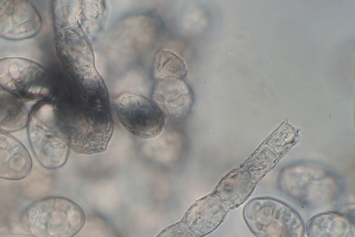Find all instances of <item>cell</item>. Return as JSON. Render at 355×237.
<instances>
[{
    "instance_id": "cell-1",
    "label": "cell",
    "mask_w": 355,
    "mask_h": 237,
    "mask_svg": "<svg viewBox=\"0 0 355 237\" xmlns=\"http://www.w3.org/2000/svg\"><path fill=\"white\" fill-rule=\"evenodd\" d=\"M71 76L75 91L53 102L58 127L75 152H101L106 150L113 130L105 86L96 69Z\"/></svg>"
},
{
    "instance_id": "cell-2",
    "label": "cell",
    "mask_w": 355,
    "mask_h": 237,
    "mask_svg": "<svg viewBox=\"0 0 355 237\" xmlns=\"http://www.w3.org/2000/svg\"><path fill=\"white\" fill-rule=\"evenodd\" d=\"M24 219L33 237H73L84 225L85 214L75 202L51 196L30 205Z\"/></svg>"
},
{
    "instance_id": "cell-3",
    "label": "cell",
    "mask_w": 355,
    "mask_h": 237,
    "mask_svg": "<svg viewBox=\"0 0 355 237\" xmlns=\"http://www.w3.org/2000/svg\"><path fill=\"white\" fill-rule=\"evenodd\" d=\"M27 126L31 148L40 164L50 170L62 167L70 148L58 127L53 102L37 103L29 114Z\"/></svg>"
},
{
    "instance_id": "cell-4",
    "label": "cell",
    "mask_w": 355,
    "mask_h": 237,
    "mask_svg": "<svg viewBox=\"0 0 355 237\" xmlns=\"http://www.w3.org/2000/svg\"><path fill=\"white\" fill-rule=\"evenodd\" d=\"M278 182L284 193L305 204L331 202L339 192L338 182L333 174L315 164L288 166L281 172Z\"/></svg>"
},
{
    "instance_id": "cell-5",
    "label": "cell",
    "mask_w": 355,
    "mask_h": 237,
    "mask_svg": "<svg viewBox=\"0 0 355 237\" xmlns=\"http://www.w3.org/2000/svg\"><path fill=\"white\" fill-rule=\"evenodd\" d=\"M243 218L257 237H303L304 226L288 205L270 198L251 200L243 209Z\"/></svg>"
},
{
    "instance_id": "cell-6",
    "label": "cell",
    "mask_w": 355,
    "mask_h": 237,
    "mask_svg": "<svg viewBox=\"0 0 355 237\" xmlns=\"http://www.w3.org/2000/svg\"><path fill=\"white\" fill-rule=\"evenodd\" d=\"M0 88L26 100L48 99L54 92L48 71L33 60L19 57L0 59Z\"/></svg>"
},
{
    "instance_id": "cell-7",
    "label": "cell",
    "mask_w": 355,
    "mask_h": 237,
    "mask_svg": "<svg viewBox=\"0 0 355 237\" xmlns=\"http://www.w3.org/2000/svg\"><path fill=\"white\" fill-rule=\"evenodd\" d=\"M114 108L121 125L135 137L151 139L162 131L164 114L152 100L125 93L116 99Z\"/></svg>"
},
{
    "instance_id": "cell-8",
    "label": "cell",
    "mask_w": 355,
    "mask_h": 237,
    "mask_svg": "<svg viewBox=\"0 0 355 237\" xmlns=\"http://www.w3.org/2000/svg\"><path fill=\"white\" fill-rule=\"evenodd\" d=\"M80 17L55 26V48L71 76L96 69L92 47L80 28Z\"/></svg>"
},
{
    "instance_id": "cell-9",
    "label": "cell",
    "mask_w": 355,
    "mask_h": 237,
    "mask_svg": "<svg viewBox=\"0 0 355 237\" xmlns=\"http://www.w3.org/2000/svg\"><path fill=\"white\" fill-rule=\"evenodd\" d=\"M42 27V17L29 1L0 0V37L26 40L37 35Z\"/></svg>"
},
{
    "instance_id": "cell-10",
    "label": "cell",
    "mask_w": 355,
    "mask_h": 237,
    "mask_svg": "<svg viewBox=\"0 0 355 237\" xmlns=\"http://www.w3.org/2000/svg\"><path fill=\"white\" fill-rule=\"evenodd\" d=\"M229 207L214 192L195 202L180 220L196 236H205L223 221Z\"/></svg>"
},
{
    "instance_id": "cell-11",
    "label": "cell",
    "mask_w": 355,
    "mask_h": 237,
    "mask_svg": "<svg viewBox=\"0 0 355 237\" xmlns=\"http://www.w3.org/2000/svg\"><path fill=\"white\" fill-rule=\"evenodd\" d=\"M152 98L164 116L174 119L185 117L193 103L191 91L182 79L161 80L155 87Z\"/></svg>"
},
{
    "instance_id": "cell-12",
    "label": "cell",
    "mask_w": 355,
    "mask_h": 237,
    "mask_svg": "<svg viewBox=\"0 0 355 237\" xmlns=\"http://www.w3.org/2000/svg\"><path fill=\"white\" fill-rule=\"evenodd\" d=\"M31 157L18 139L0 132V178L20 180L26 177L32 169Z\"/></svg>"
},
{
    "instance_id": "cell-13",
    "label": "cell",
    "mask_w": 355,
    "mask_h": 237,
    "mask_svg": "<svg viewBox=\"0 0 355 237\" xmlns=\"http://www.w3.org/2000/svg\"><path fill=\"white\" fill-rule=\"evenodd\" d=\"M309 237H355L354 223L347 217L334 212L318 214L309 222Z\"/></svg>"
},
{
    "instance_id": "cell-14",
    "label": "cell",
    "mask_w": 355,
    "mask_h": 237,
    "mask_svg": "<svg viewBox=\"0 0 355 237\" xmlns=\"http://www.w3.org/2000/svg\"><path fill=\"white\" fill-rule=\"evenodd\" d=\"M29 113L20 99L0 88V132H11L25 128Z\"/></svg>"
},
{
    "instance_id": "cell-15",
    "label": "cell",
    "mask_w": 355,
    "mask_h": 237,
    "mask_svg": "<svg viewBox=\"0 0 355 237\" xmlns=\"http://www.w3.org/2000/svg\"><path fill=\"white\" fill-rule=\"evenodd\" d=\"M187 73L184 60L173 52L162 49L155 55L153 76L157 79H182Z\"/></svg>"
},
{
    "instance_id": "cell-16",
    "label": "cell",
    "mask_w": 355,
    "mask_h": 237,
    "mask_svg": "<svg viewBox=\"0 0 355 237\" xmlns=\"http://www.w3.org/2000/svg\"><path fill=\"white\" fill-rule=\"evenodd\" d=\"M156 237H196L181 222H176L162 231Z\"/></svg>"
}]
</instances>
